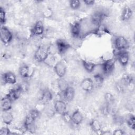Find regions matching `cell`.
<instances>
[{
  "instance_id": "cell-17",
  "label": "cell",
  "mask_w": 135,
  "mask_h": 135,
  "mask_svg": "<svg viewBox=\"0 0 135 135\" xmlns=\"http://www.w3.org/2000/svg\"><path fill=\"white\" fill-rule=\"evenodd\" d=\"M82 64L85 70L89 73H92V72H93L94 70L95 69L96 67L99 65L92 62L86 61L84 60H83L82 61Z\"/></svg>"
},
{
  "instance_id": "cell-1",
  "label": "cell",
  "mask_w": 135,
  "mask_h": 135,
  "mask_svg": "<svg viewBox=\"0 0 135 135\" xmlns=\"http://www.w3.org/2000/svg\"><path fill=\"white\" fill-rule=\"evenodd\" d=\"M50 55V46L41 45L35 51L34 59L37 62H44Z\"/></svg>"
},
{
  "instance_id": "cell-19",
  "label": "cell",
  "mask_w": 135,
  "mask_h": 135,
  "mask_svg": "<svg viewBox=\"0 0 135 135\" xmlns=\"http://www.w3.org/2000/svg\"><path fill=\"white\" fill-rule=\"evenodd\" d=\"M53 95L51 92L47 89H44L42 93L40 101L43 103H47L52 100Z\"/></svg>"
},
{
  "instance_id": "cell-21",
  "label": "cell",
  "mask_w": 135,
  "mask_h": 135,
  "mask_svg": "<svg viewBox=\"0 0 135 135\" xmlns=\"http://www.w3.org/2000/svg\"><path fill=\"white\" fill-rule=\"evenodd\" d=\"M90 126L91 129L96 133H101L102 132V127L100 122L96 119L92 120L90 123Z\"/></svg>"
},
{
  "instance_id": "cell-20",
  "label": "cell",
  "mask_w": 135,
  "mask_h": 135,
  "mask_svg": "<svg viewBox=\"0 0 135 135\" xmlns=\"http://www.w3.org/2000/svg\"><path fill=\"white\" fill-rule=\"evenodd\" d=\"M2 119L5 124L9 125L13 120V115L9 111H3L2 114Z\"/></svg>"
},
{
  "instance_id": "cell-37",
  "label": "cell",
  "mask_w": 135,
  "mask_h": 135,
  "mask_svg": "<svg viewBox=\"0 0 135 135\" xmlns=\"http://www.w3.org/2000/svg\"><path fill=\"white\" fill-rule=\"evenodd\" d=\"M83 3L85 4V5L87 6H92L94 4L95 1L92 0H85L83 1Z\"/></svg>"
},
{
  "instance_id": "cell-2",
  "label": "cell",
  "mask_w": 135,
  "mask_h": 135,
  "mask_svg": "<svg viewBox=\"0 0 135 135\" xmlns=\"http://www.w3.org/2000/svg\"><path fill=\"white\" fill-rule=\"evenodd\" d=\"M114 46L117 51L116 55L120 52L126 51L129 47V42L123 36H116L114 40Z\"/></svg>"
},
{
  "instance_id": "cell-11",
  "label": "cell",
  "mask_w": 135,
  "mask_h": 135,
  "mask_svg": "<svg viewBox=\"0 0 135 135\" xmlns=\"http://www.w3.org/2000/svg\"><path fill=\"white\" fill-rule=\"evenodd\" d=\"M116 55L119 62L122 66H125L128 64L129 61V55L127 51L120 52Z\"/></svg>"
},
{
  "instance_id": "cell-6",
  "label": "cell",
  "mask_w": 135,
  "mask_h": 135,
  "mask_svg": "<svg viewBox=\"0 0 135 135\" xmlns=\"http://www.w3.org/2000/svg\"><path fill=\"white\" fill-rule=\"evenodd\" d=\"M81 89L86 92H91L94 89V83L93 80L90 78L84 79L80 83Z\"/></svg>"
},
{
  "instance_id": "cell-28",
  "label": "cell",
  "mask_w": 135,
  "mask_h": 135,
  "mask_svg": "<svg viewBox=\"0 0 135 135\" xmlns=\"http://www.w3.org/2000/svg\"><path fill=\"white\" fill-rule=\"evenodd\" d=\"M133 79L130 75H125L122 78V83L125 85H129L131 84Z\"/></svg>"
},
{
  "instance_id": "cell-13",
  "label": "cell",
  "mask_w": 135,
  "mask_h": 135,
  "mask_svg": "<svg viewBox=\"0 0 135 135\" xmlns=\"http://www.w3.org/2000/svg\"><path fill=\"white\" fill-rule=\"evenodd\" d=\"M22 92V91L20 86L18 85L16 88L11 89L9 91L7 95L11 99L12 101H14L17 100L20 98Z\"/></svg>"
},
{
  "instance_id": "cell-22",
  "label": "cell",
  "mask_w": 135,
  "mask_h": 135,
  "mask_svg": "<svg viewBox=\"0 0 135 135\" xmlns=\"http://www.w3.org/2000/svg\"><path fill=\"white\" fill-rule=\"evenodd\" d=\"M30 67L27 65H23L19 69V74L23 78H28L30 76Z\"/></svg>"
},
{
  "instance_id": "cell-8",
  "label": "cell",
  "mask_w": 135,
  "mask_h": 135,
  "mask_svg": "<svg viewBox=\"0 0 135 135\" xmlns=\"http://www.w3.org/2000/svg\"><path fill=\"white\" fill-rule=\"evenodd\" d=\"M2 79L4 84H14L17 81L16 75L11 71L4 73L2 75Z\"/></svg>"
},
{
  "instance_id": "cell-16",
  "label": "cell",
  "mask_w": 135,
  "mask_h": 135,
  "mask_svg": "<svg viewBox=\"0 0 135 135\" xmlns=\"http://www.w3.org/2000/svg\"><path fill=\"white\" fill-rule=\"evenodd\" d=\"M63 93L64 99L68 102H71L73 100L74 98L75 90L73 87L69 86Z\"/></svg>"
},
{
  "instance_id": "cell-15",
  "label": "cell",
  "mask_w": 135,
  "mask_h": 135,
  "mask_svg": "<svg viewBox=\"0 0 135 135\" xmlns=\"http://www.w3.org/2000/svg\"><path fill=\"white\" fill-rule=\"evenodd\" d=\"M72 123L75 125H79L83 120V116L81 111L77 109L75 110L71 115Z\"/></svg>"
},
{
  "instance_id": "cell-18",
  "label": "cell",
  "mask_w": 135,
  "mask_h": 135,
  "mask_svg": "<svg viewBox=\"0 0 135 135\" xmlns=\"http://www.w3.org/2000/svg\"><path fill=\"white\" fill-rule=\"evenodd\" d=\"M71 33L73 37L75 38H78L80 37V26L79 21L74 22L71 25L70 28Z\"/></svg>"
},
{
  "instance_id": "cell-9",
  "label": "cell",
  "mask_w": 135,
  "mask_h": 135,
  "mask_svg": "<svg viewBox=\"0 0 135 135\" xmlns=\"http://www.w3.org/2000/svg\"><path fill=\"white\" fill-rule=\"evenodd\" d=\"M44 27L41 21L36 22L31 30V34L32 36H38L43 34Z\"/></svg>"
},
{
  "instance_id": "cell-7",
  "label": "cell",
  "mask_w": 135,
  "mask_h": 135,
  "mask_svg": "<svg viewBox=\"0 0 135 135\" xmlns=\"http://www.w3.org/2000/svg\"><path fill=\"white\" fill-rule=\"evenodd\" d=\"M55 44L56 49L60 54H64L71 47L70 44L63 39H58Z\"/></svg>"
},
{
  "instance_id": "cell-4",
  "label": "cell",
  "mask_w": 135,
  "mask_h": 135,
  "mask_svg": "<svg viewBox=\"0 0 135 135\" xmlns=\"http://www.w3.org/2000/svg\"><path fill=\"white\" fill-rule=\"evenodd\" d=\"M100 65L101 66L102 71L103 74L109 75L114 70L115 61L113 59H107Z\"/></svg>"
},
{
  "instance_id": "cell-36",
  "label": "cell",
  "mask_w": 135,
  "mask_h": 135,
  "mask_svg": "<svg viewBox=\"0 0 135 135\" xmlns=\"http://www.w3.org/2000/svg\"><path fill=\"white\" fill-rule=\"evenodd\" d=\"M125 133H126L124 132V131L121 129H117L115 130L112 133V134L114 135H123Z\"/></svg>"
},
{
  "instance_id": "cell-33",
  "label": "cell",
  "mask_w": 135,
  "mask_h": 135,
  "mask_svg": "<svg viewBox=\"0 0 135 135\" xmlns=\"http://www.w3.org/2000/svg\"><path fill=\"white\" fill-rule=\"evenodd\" d=\"M62 115L63 120L64 122L66 123H71L72 122V119H71V115L69 114V113L68 111H66L64 113H63Z\"/></svg>"
},
{
  "instance_id": "cell-23",
  "label": "cell",
  "mask_w": 135,
  "mask_h": 135,
  "mask_svg": "<svg viewBox=\"0 0 135 135\" xmlns=\"http://www.w3.org/2000/svg\"><path fill=\"white\" fill-rule=\"evenodd\" d=\"M104 80V77L103 75L101 73H97L93 76V81L94 82V83H95L98 86H101L103 84Z\"/></svg>"
},
{
  "instance_id": "cell-5",
  "label": "cell",
  "mask_w": 135,
  "mask_h": 135,
  "mask_svg": "<svg viewBox=\"0 0 135 135\" xmlns=\"http://www.w3.org/2000/svg\"><path fill=\"white\" fill-rule=\"evenodd\" d=\"M53 69L54 72L59 78H63L66 73L67 67L63 61H60L54 64Z\"/></svg>"
},
{
  "instance_id": "cell-27",
  "label": "cell",
  "mask_w": 135,
  "mask_h": 135,
  "mask_svg": "<svg viewBox=\"0 0 135 135\" xmlns=\"http://www.w3.org/2000/svg\"><path fill=\"white\" fill-rule=\"evenodd\" d=\"M69 5L71 8L76 10L80 8L81 6V2L78 0H71L69 1Z\"/></svg>"
},
{
  "instance_id": "cell-29",
  "label": "cell",
  "mask_w": 135,
  "mask_h": 135,
  "mask_svg": "<svg viewBox=\"0 0 135 135\" xmlns=\"http://www.w3.org/2000/svg\"><path fill=\"white\" fill-rule=\"evenodd\" d=\"M6 14L5 10L2 7H0V22L2 25H3L6 22Z\"/></svg>"
},
{
  "instance_id": "cell-10",
  "label": "cell",
  "mask_w": 135,
  "mask_h": 135,
  "mask_svg": "<svg viewBox=\"0 0 135 135\" xmlns=\"http://www.w3.org/2000/svg\"><path fill=\"white\" fill-rule=\"evenodd\" d=\"M54 109L55 111L60 114L65 112L67 109L66 103L62 100H56L54 104Z\"/></svg>"
},
{
  "instance_id": "cell-14",
  "label": "cell",
  "mask_w": 135,
  "mask_h": 135,
  "mask_svg": "<svg viewBox=\"0 0 135 135\" xmlns=\"http://www.w3.org/2000/svg\"><path fill=\"white\" fill-rule=\"evenodd\" d=\"M132 10L128 5H125L123 8L121 14V20L122 21H129L132 16Z\"/></svg>"
},
{
  "instance_id": "cell-30",
  "label": "cell",
  "mask_w": 135,
  "mask_h": 135,
  "mask_svg": "<svg viewBox=\"0 0 135 135\" xmlns=\"http://www.w3.org/2000/svg\"><path fill=\"white\" fill-rule=\"evenodd\" d=\"M101 112L104 115H108L110 112V105L105 103L101 107Z\"/></svg>"
},
{
  "instance_id": "cell-3",
  "label": "cell",
  "mask_w": 135,
  "mask_h": 135,
  "mask_svg": "<svg viewBox=\"0 0 135 135\" xmlns=\"http://www.w3.org/2000/svg\"><path fill=\"white\" fill-rule=\"evenodd\" d=\"M1 40L3 44H8L13 39V34L6 26H2L1 28Z\"/></svg>"
},
{
  "instance_id": "cell-35",
  "label": "cell",
  "mask_w": 135,
  "mask_h": 135,
  "mask_svg": "<svg viewBox=\"0 0 135 135\" xmlns=\"http://www.w3.org/2000/svg\"><path fill=\"white\" fill-rule=\"evenodd\" d=\"M115 88H116V90H117L118 92H120V93H122L124 91V87H123V84L121 83H117L116 84V86H115Z\"/></svg>"
},
{
  "instance_id": "cell-26",
  "label": "cell",
  "mask_w": 135,
  "mask_h": 135,
  "mask_svg": "<svg viewBox=\"0 0 135 135\" xmlns=\"http://www.w3.org/2000/svg\"><path fill=\"white\" fill-rule=\"evenodd\" d=\"M127 123L128 126L132 130L135 129V117L133 115H130L127 119Z\"/></svg>"
},
{
  "instance_id": "cell-25",
  "label": "cell",
  "mask_w": 135,
  "mask_h": 135,
  "mask_svg": "<svg viewBox=\"0 0 135 135\" xmlns=\"http://www.w3.org/2000/svg\"><path fill=\"white\" fill-rule=\"evenodd\" d=\"M104 100H105V103L107 104L111 105L114 101V96L112 93L110 92H107L105 93L104 96Z\"/></svg>"
},
{
  "instance_id": "cell-24",
  "label": "cell",
  "mask_w": 135,
  "mask_h": 135,
  "mask_svg": "<svg viewBox=\"0 0 135 135\" xmlns=\"http://www.w3.org/2000/svg\"><path fill=\"white\" fill-rule=\"evenodd\" d=\"M57 85L59 90L62 93H63L66 89L69 86L68 82L63 78H60L57 82Z\"/></svg>"
},
{
  "instance_id": "cell-12",
  "label": "cell",
  "mask_w": 135,
  "mask_h": 135,
  "mask_svg": "<svg viewBox=\"0 0 135 135\" xmlns=\"http://www.w3.org/2000/svg\"><path fill=\"white\" fill-rule=\"evenodd\" d=\"M12 102L13 101L7 95L3 97L1 101V108L2 112L10 111L12 108Z\"/></svg>"
},
{
  "instance_id": "cell-34",
  "label": "cell",
  "mask_w": 135,
  "mask_h": 135,
  "mask_svg": "<svg viewBox=\"0 0 135 135\" xmlns=\"http://www.w3.org/2000/svg\"><path fill=\"white\" fill-rule=\"evenodd\" d=\"M1 135H8L11 134V131L7 127H2L0 129Z\"/></svg>"
},
{
  "instance_id": "cell-32",
  "label": "cell",
  "mask_w": 135,
  "mask_h": 135,
  "mask_svg": "<svg viewBox=\"0 0 135 135\" xmlns=\"http://www.w3.org/2000/svg\"><path fill=\"white\" fill-rule=\"evenodd\" d=\"M43 15L46 18H51L53 15V12L51 8H46L42 13Z\"/></svg>"
},
{
  "instance_id": "cell-31",
  "label": "cell",
  "mask_w": 135,
  "mask_h": 135,
  "mask_svg": "<svg viewBox=\"0 0 135 135\" xmlns=\"http://www.w3.org/2000/svg\"><path fill=\"white\" fill-rule=\"evenodd\" d=\"M40 114V111L36 109H33L31 110L28 113V114L35 120H36L39 117Z\"/></svg>"
}]
</instances>
